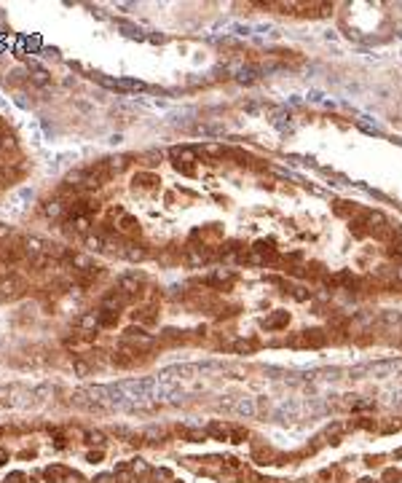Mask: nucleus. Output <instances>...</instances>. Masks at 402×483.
I'll use <instances>...</instances> for the list:
<instances>
[{
  "instance_id": "obj_1",
  "label": "nucleus",
  "mask_w": 402,
  "mask_h": 483,
  "mask_svg": "<svg viewBox=\"0 0 402 483\" xmlns=\"http://www.w3.org/2000/svg\"><path fill=\"white\" fill-rule=\"evenodd\" d=\"M25 293V280L16 274H8L0 280V301H14Z\"/></svg>"
},
{
  "instance_id": "obj_2",
  "label": "nucleus",
  "mask_w": 402,
  "mask_h": 483,
  "mask_svg": "<svg viewBox=\"0 0 402 483\" xmlns=\"http://www.w3.org/2000/svg\"><path fill=\"white\" fill-rule=\"evenodd\" d=\"M124 344H129V346H134V349H140V346H153V336L151 333H145V328H140V325H131V328H126L124 330Z\"/></svg>"
},
{
  "instance_id": "obj_3",
  "label": "nucleus",
  "mask_w": 402,
  "mask_h": 483,
  "mask_svg": "<svg viewBox=\"0 0 402 483\" xmlns=\"http://www.w3.org/2000/svg\"><path fill=\"white\" fill-rule=\"evenodd\" d=\"M118 290L131 301V298H137V295L142 293V280H140L137 274H124V277L118 280Z\"/></svg>"
},
{
  "instance_id": "obj_4",
  "label": "nucleus",
  "mask_w": 402,
  "mask_h": 483,
  "mask_svg": "<svg viewBox=\"0 0 402 483\" xmlns=\"http://www.w3.org/2000/svg\"><path fill=\"white\" fill-rule=\"evenodd\" d=\"M43 478L49 483H59V481H78V475L70 473L67 467H62V464H51V467L43 470Z\"/></svg>"
},
{
  "instance_id": "obj_5",
  "label": "nucleus",
  "mask_w": 402,
  "mask_h": 483,
  "mask_svg": "<svg viewBox=\"0 0 402 483\" xmlns=\"http://www.w3.org/2000/svg\"><path fill=\"white\" fill-rule=\"evenodd\" d=\"M118 255H124L126 260H145L148 258V250L142 247V244L124 242V244H118Z\"/></svg>"
},
{
  "instance_id": "obj_6",
  "label": "nucleus",
  "mask_w": 402,
  "mask_h": 483,
  "mask_svg": "<svg viewBox=\"0 0 402 483\" xmlns=\"http://www.w3.org/2000/svg\"><path fill=\"white\" fill-rule=\"evenodd\" d=\"M126 304H129V298H126L121 290H113V293H107L105 298H102V309H107V311H121Z\"/></svg>"
},
{
  "instance_id": "obj_7",
  "label": "nucleus",
  "mask_w": 402,
  "mask_h": 483,
  "mask_svg": "<svg viewBox=\"0 0 402 483\" xmlns=\"http://www.w3.org/2000/svg\"><path fill=\"white\" fill-rule=\"evenodd\" d=\"M40 212H43L46 218H51V220H59V218H65L67 204L59 202V199H51V202H46L43 207H40Z\"/></svg>"
},
{
  "instance_id": "obj_8",
  "label": "nucleus",
  "mask_w": 402,
  "mask_h": 483,
  "mask_svg": "<svg viewBox=\"0 0 402 483\" xmlns=\"http://www.w3.org/2000/svg\"><path fill=\"white\" fill-rule=\"evenodd\" d=\"M169 156L175 158V164H188V167H193V164H196V158H199L196 151H193V148H185V145H182V148H172Z\"/></svg>"
},
{
  "instance_id": "obj_9",
  "label": "nucleus",
  "mask_w": 402,
  "mask_h": 483,
  "mask_svg": "<svg viewBox=\"0 0 402 483\" xmlns=\"http://www.w3.org/2000/svg\"><path fill=\"white\" fill-rule=\"evenodd\" d=\"M116 229H118V234H124V236H137V234H140V223H137L131 215H121V220L116 223Z\"/></svg>"
},
{
  "instance_id": "obj_10",
  "label": "nucleus",
  "mask_w": 402,
  "mask_h": 483,
  "mask_svg": "<svg viewBox=\"0 0 402 483\" xmlns=\"http://www.w3.org/2000/svg\"><path fill=\"white\" fill-rule=\"evenodd\" d=\"M287 322H290V314H287V311H276V314L263 320V328H266V330H281V328H287Z\"/></svg>"
},
{
  "instance_id": "obj_11",
  "label": "nucleus",
  "mask_w": 402,
  "mask_h": 483,
  "mask_svg": "<svg viewBox=\"0 0 402 483\" xmlns=\"http://www.w3.org/2000/svg\"><path fill=\"white\" fill-rule=\"evenodd\" d=\"M22 244H25V253L27 255H43L46 253V244H49V242H43L40 236H25V242H22Z\"/></svg>"
},
{
  "instance_id": "obj_12",
  "label": "nucleus",
  "mask_w": 402,
  "mask_h": 483,
  "mask_svg": "<svg viewBox=\"0 0 402 483\" xmlns=\"http://www.w3.org/2000/svg\"><path fill=\"white\" fill-rule=\"evenodd\" d=\"M86 250H91V253H105V250H107V239L102 234H89V236H86Z\"/></svg>"
},
{
  "instance_id": "obj_13",
  "label": "nucleus",
  "mask_w": 402,
  "mask_h": 483,
  "mask_svg": "<svg viewBox=\"0 0 402 483\" xmlns=\"http://www.w3.org/2000/svg\"><path fill=\"white\" fill-rule=\"evenodd\" d=\"M97 320H100V328H116L118 325V311L100 309V311H97Z\"/></svg>"
},
{
  "instance_id": "obj_14",
  "label": "nucleus",
  "mask_w": 402,
  "mask_h": 483,
  "mask_svg": "<svg viewBox=\"0 0 402 483\" xmlns=\"http://www.w3.org/2000/svg\"><path fill=\"white\" fill-rule=\"evenodd\" d=\"M27 260H30V269H35V271H43V269H49L54 260H51V255H27Z\"/></svg>"
},
{
  "instance_id": "obj_15",
  "label": "nucleus",
  "mask_w": 402,
  "mask_h": 483,
  "mask_svg": "<svg viewBox=\"0 0 402 483\" xmlns=\"http://www.w3.org/2000/svg\"><path fill=\"white\" fill-rule=\"evenodd\" d=\"M65 258L70 260V263H73V269H78V271H89V269H91V260L86 258V255H78V253H67Z\"/></svg>"
},
{
  "instance_id": "obj_16",
  "label": "nucleus",
  "mask_w": 402,
  "mask_h": 483,
  "mask_svg": "<svg viewBox=\"0 0 402 483\" xmlns=\"http://www.w3.org/2000/svg\"><path fill=\"white\" fill-rule=\"evenodd\" d=\"M126 467H129V473L134 475V478H142V475H148V473H151V467H148V462H145V459H131V462L126 464Z\"/></svg>"
},
{
  "instance_id": "obj_17",
  "label": "nucleus",
  "mask_w": 402,
  "mask_h": 483,
  "mask_svg": "<svg viewBox=\"0 0 402 483\" xmlns=\"http://www.w3.org/2000/svg\"><path fill=\"white\" fill-rule=\"evenodd\" d=\"M134 320H137V322H142V325H153V322H156L158 317L153 314V306H142V309H137V311H134Z\"/></svg>"
},
{
  "instance_id": "obj_18",
  "label": "nucleus",
  "mask_w": 402,
  "mask_h": 483,
  "mask_svg": "<svg viewBox=\"0 0 402 483\" xmlns=\"http://www.w3.org/2000/svg\"><path fill=\"white\" fill-rule=\"evenodd\" d=\"M156 183H158V178L151 172H140L134 178V185H142V188H156Z\"/></svg>"
},
{
  "instance_id": "obj_19",
  "label": "nucleus",
  "mask_w": 402,
  "mask_h": 483,
  "mask_svg": "<svg viewBox=\"0 0 402 483\" xmlns=\"http://www.w3.org/2000/svg\"><path fill=\"white\" fill-rule=\"evenodd\" d=\"M19 258H22L19 250H3V253H0V260H3V263H8V266H14Z\"/></svg>"
},
{
  "instance_id": "obj_20",
  "label": "nucleus",
  "mask_w": 402,
  "mask_h": 483,
  "mask_svg": "<svg viewBox=\"0 0 402 483\" xmlns=\"http://www.w3.org/2000/svg\"><path fill=\"white\" fill-rule=\"evenodd\" d=\"M83 437H86L89 446H102V443H105V435L102 432H83Z\"/></svg>"
},
{
  "instance_id": "obj_21",
  "label": "nucleus",
  "mask_w": 402,
  "mask_h": 483,
  "mask_svg": "<svg viewBox=\"0 0 402 483\" xmlns=\"http://www.w3.org/2000/svg\"><path fill=\"white\" fill-rule=\"evenodd\" d=\"M32 81H35L38 86H46V83H49V73L40 70V67H35V70H32Z\"/></svg>"
},
{
  "instance_id": "obj_22",
  "label": "nucleus",
  "mask_w": 402,
  "mask_h": 483,
  "mask_svg": "<svg viewBox=\"0 0 402 483\" xmlns=\"http://www.w3.org/2000/svg\"><path fill=\"white\" fill-rule=\"evenodd\" d=\"M73 371H75L78 376H86V373L91 371V365H89V362H83V360H75V362H73Z\"/></svg>"
},
{
  "instance_id": "obj_23",
  "label": "nucleus",
  "mask_w": 402,
  "mask_h": 483,
  "mask_svg": "<svg viewBox=\"0 0 402 483\" xmlns=\"http://www.w3.org/2000/svg\"><path fill=\"white\" fill-rule=\"evenodd\" d=\"M201 153H206V156H220L223 148L220 145H204V148H201Z\"/></svg>"
},
{
  "instance_id": "obj_24",
  "label": "nucleus",
  "mask_w": 402,
  "mask_h": 483,
  "mask_svg": "<svg viewBox=\"0 0 402 483\" xmlns=\"http://www.w3.org/2000/svg\"><path fill=\"white\" fill-rule=\"evenodd\" d=\"M94 483H118V481H116V475H100Z\"/></svg>"
},
{
  "instance_id": "obj_25",
  "label": "nucleus",
  "mask_w": 402,
  "mask_h": 483,
  "mask_svg": "<svg viewBox=\"0 0 402 483\" xmlns=\"http://www.w3.org/2000/svg\"><path fill=\"white\" fill-rule=\"evenodd\" d=\"M8 236H11V229H8V226L0 223V239H8Z\"/></svg>"
},
{
  "instance_id": "obj_26",
  "label": "nucleus",
  "mask_w": 402,
  "mask_h": 483,
  "mask_svg": "<svg viewBox=\"0 0 402 483\" xmlns=\"http://www.w3.org/2000/svg\"><path fill=\"white\" fill-rule=\"evenodd\" d=\"M5 459H8V451H5V448H0V464H3Z\"/></svg>"
}]
</instances>
